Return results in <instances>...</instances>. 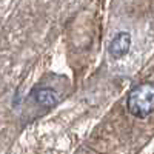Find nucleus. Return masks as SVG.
<instances>
[{
  "label": "nucleus",
  "instance_id": "nucleus-3",
  "mask_svg": "<svg viewBox=\"0 0 154 154\" xmlns=\"http://www.w3.org/2000/svg\"><path fill=\"white\" fill-rule=\"evenodd\" d=\"M32 97L35 100V103L46 106V108H53L57 105L59 102V94L54 88L49 86H42V88H35L32 91Z\"/></svg>",
  "mask_w": 154,
  "mask_h": 154
},
{
  "label": "nucleus",
  "instance_id": "nucleus-1",
  "mask_svg": "<svg viewBox=\"0 0 154 154\" xmlns=\"http://www.w3.org/2000/svg\"><path fill=\"white\" fill-rule=\"evenodd\" d=\"M128 112L137 119H146L154 111V86L151 82L136 85L126 99Z\"/></svg>",
  "mask_w": 154,
  "mask_h": 154
},
{
  "label": "nucleus",
  "instance_id": "nucleus-2",
  "mask_svg": "<svg viewBox=\"0 0 154 154\" xmlns=\"http://www.w3.org/2000/svg\"><path fill=\"white\" fill-rule=\"evenodd\" d=\"M130 48H131V34L126 31H120L109 42L108 53L114 59H122L130 53Z\"/></svg>",
  "mask_w": 154,
  "mask_h": 154
}]
</instances>
